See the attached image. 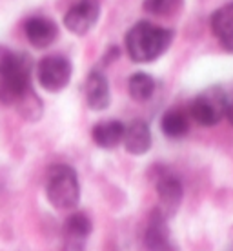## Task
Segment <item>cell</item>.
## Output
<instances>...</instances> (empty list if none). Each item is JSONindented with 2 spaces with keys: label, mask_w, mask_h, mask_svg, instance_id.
Listing matches in <instances>:
<instances>
[{
  "label": "cell",
  "mask_w": 233,
  "mask_h": 251,
  "mask_svg": "<svg viewBox=\"0 0 233 251\" xmlns=\"http://www.w3.org/2000/svg\"><path fill=\"white\" fill-rule=\"evenodd\" d=\"M26 37L33 48L44 50L57 40L58 27L53 20L46 17H33L26 22Z\"/></svg>",
  "instance_id": "cell-10"
},
{
  "label": "cell",
  "mask_w": 233,
  "mask_h": 251,
  "mask_svg": "<svg viewBox=\"0 0 233 251\" xmlns=\"http://www.w3.org/2000/svg\"><path fill=\"white\" fill-rule=\"evenodd\" d=\"M181 4L182 0H144L142 7L152 15H170L177 11Z\"/></svg>",
  "instance_id": "cell-18"
},
{
  "label": "cell",
  "mask_w": 233,
  "mask_h": 251,
  "mask_svg": "<svg viewBox=\"0 0 233 251\" xmlns=\"http://www.w3.org/2000/svg\"><path fill=\"white\" fill-rule=\"evenodd\" d=\"M62 251H86V242L91 233V220L88 215L75 213L64 224Z\"/></svg>",
  "instance_id": "cell-9"
},
{
  "label": "cell",
  "mask_w": 233,
  "mask_h": 251,
  "mask_svg": "<svg viewBox=\"0 0 233 251\" xmlns=\"http://www.w3.org/2000/svg\"><path fill=\"white\" fill-rule=\"evenodd\" d=\"M226 104L228 95L224 93V89L213 86L193 99L191 106H189V115L201 126H215L224 119Z\"/></svg>",
  "instance_id": "cell-4"
},
{
  "label": "cell",
  "mask_w": 233,
  "mask_h": 251,
  "mask_svg": "<svg viewBox=\"0 0 233 251\" xmlns=\"http://www.w3.org/2000/svg\"><path fill=\"white\" fill-rule=\"evenodd\" d=\"M46 197L57 209L75 207L80 199V184L75 170L66 164L51 166L46 173Z\"/></svg>",
  "instance_id": "cell-3"
},
{
  "label": "cell",
  "mask_w": 233,
  "mask_h": 251,
  "mask_svg": "<svg viewBox=\"0 0 233 251\" xmlns=\"http://www.w3.org/2000/svg\"><path fill=\"white\" fill-rule=\"evenodd\" d=\"M19 107L20 115L27 120H37L40 115H42V104H40V99H38L37 95L29 91V93L26 95L24 99L17 104Z\"/></svg>",
  "instance_id": "cell-17"
},
{
  "label": "cell",
  "mask_w": 233,
  "mask_h": 251,
  "mask_svg": "<svg viewBox=\"0 0 233 251\" xmlns=\"http://www.w3.org/2000/svg\"><path fill=\"white\" fill-rule=\"evenodd\" d=\"M144 250L146 251H177L171 240L168 219L158 209L152 211L148 226L144 231Z\"/></svg>",
  "instance_id": "cell-7"
},
{
  "label": "cell",
  "mask_w": 233,
  "mask_h": 251,
  "mask_svg": "<svg viewBox=\"0 0 233 251\" xmlns=\"http://www.w3.org/2000/svg\"><path fill=\"white\" fill-rule=\"evenodd\" d=\"M211 31L217 37L219 44L226 51L233 53V2L219 7L211 15Z\"/></svg>",
  "instance_id": "cell-12"
},
{
  "label": "cell",
  "mask_w": 233,
  "mask_h": 251,
  "mask_svg": "<svg viewBox=\"0 0 233 251\" xmlns=\"http://www.w3.org/2000/svg\"><path fill=\"white\" fill-rule=\"evenodd\" d=\"M101 15V2L99 0H78L75 6L70 7V11L64 17V25L73 35H86L93 29Z\"/></svg>",
  "instance_id": "cell-6"
},
{
  "label": "cell",
  "mask_w": 233,
  "mask_h": 251,
  "mask_svg": "<svg viewBox=\"0 0 233 251\" xmlns=\"http://www.w3.org/2000/svg\"><path fill=\"white\" fill-rule=\"evenodd\" d=\"M155 78L148 73H135L131 75L129 82H128V91L131 95L133 100L137 102H146L152 99V95L155 93Z\"/></svg>",
  "instance_id": "cell-16"
},
{
  "label": "cell",
  "mask_w": 233,
  "mask_h": 251,
  "mask_svg": "<svg viewBox=\"0 0 233 251\" xmlns=\"http://www.w3.org/2000/svg\"><path fill=\"white\" fill-rule=\"evenodd\" d=\"M162 133L170 138H182L189 131V119L188 115L181 109H170L166 111L160 120Z\"/></svg>",
  "instance_id": "cell-15"
},
{
  "label": "cell",
  "mask_w": 233,
  "mask_h": 251,
  "mask_svg": "<svg viewBox=\"0 0 233 251\" xmlns=\"http://www.w3.org/2000/svg\"><path fill=\"white\" fill-rule=\"evenodd\" d=\"M157 197H158V211L170 219L177 213V209L181 206L184 197V188L181 180L175 175L164 173L158 176L157 180Z\"/></svg>",
  "instance_id": "cell-8"
},
{
  "label": "cell",
  "mask_w": 233,
  "mask_h": 251,
  "mask_svg": "<svg viewBox=\"0 0 233 251\" xmlns=\"http://www.w3.org/2000/svg\"><path fill=\"white\" fill-rule=\"evenodd\" d=\"M173 40V31L152 22H137L126 33V50L133 62L148 64L164 55Z\"/></svg>",
  "instance_id": "cell-2"
},
{
  "label": "cell",
  "mask_w": 233,
  "mask_h": 251,
  "mask_svg": "<svg viewBox=\"0 0 233 251\" xmlns=\"http://www.w3.org/2000/svg\"><path fill=\"white\" fill-rule=\"evenodd\" d=\"M86 102L93 111H102L109 106L111 93L109 84L102 71H91L86 80Z\"/></svg>",
  "instance_id": "cell-11"
},
{
  "label": "cell",
  "mask_w": 233,
  "mask_h": 251,
  "mask_svg": "<svg viewBox=\"0 0 233 251\" xmlns=\"http://www.w3.org/2000/svg\"><path fill=\"white\" fill-rule=\"evenodd\" d=\"M228 120H230V124L233 126V99H228V104H226V115H224Z\"/></svg>",
  "instance_id": "cell-19"
},
{
  "label": "cell",
  "mask_w": 233,
  "mask_h": 251,
  "mask_svg": "<svg viewBox=\"0 0 233 251\" xmlns=\"http://www.w3.org/2000/svg\"><path fill=\"white\" fill-rule=\"evenodd\" d=\"M124 131L126 126L119 122V120H106V122H99L93 127V140L95 144L102 148V150H113L124 140Z\"/></svg>",
  "instance_id": "cell-14"
},
{
  "label": "cell",
  "mask_w": 233,
  "mask_h": 251,
  "mask_svg": "<svg viewBox=\"0 0 233 251\" xmlns=\"http://www.w3.org/2000/svg\"><path fill=\"white\" fill-rule=\"evenodd\" d=\"M232 251H233V250H232Z\"/></svg>",
  "instance_id": "cell-20"
},
{
  "label": "cell",
  "mask_w": 233,
  "mask_h": 251,
  "mask_svg": "<svg viewBox=\"0 0 233 251\" xmlns=\"http://www.w3.org/2000/svg\"><path fill=\"white\" fill-rule=\"evenodd\" d=\"M37 75L40 86L50 91L57 93L62 91L71 78V62L62 55H50L38 62Z\"/></svg>",
  "instance_id": "cell-5"
},
{
  "label": "cell",
  "mask_w": 233,
  "mask_h": 251,
  "mask_svg": "<svg viewBox=\"0 0 233 251\" xmlns=\"http://www.w3.org/2000/svg\"><path fill=\"white\" fill-rule=\"evenodd\" d=\"M31 89V58L26 53L0 50V102L17 106Z\"/></svg>",
  "instance_id": "cell-1"
},
{
  "label": "cell",
  "mask_w": 233,
  "mask_h": 251,
  "mask_svg": "<svg viewBox=\"0 0 233 251\" xmlns=\"http://www.w3.org/2000/svg\"><path fill=\"white\" fill-rule=\"evenodd\" d=\"M124 148L131 155H144L152 148V131L144 120H133L124 131Z\"/></svg>",
  "instance_id": "cell-13"
}]
</instances>
